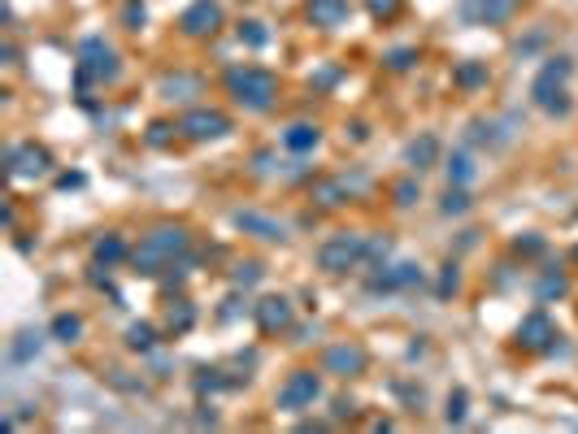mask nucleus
<instances>
[{"label": "nucleus", "instance_id": "obj_1", "mask_svg": "<svg viewBox=\"0 0 578 434\" xmlns=\"http://www.w3.org/2000/svg\"><path fill=\"white\" fill-rule=\"evenodd\" d=\"M187 248H191L187 226H157V231H148L144 243L131 252L135 274H144V278H161L165 269H174V261H179Z\"/></svg>", "mask_w": 578, "mask_h": 434}, {"label": "nucleus", "instance_id": "obj_2", "mask_svg": "<svg viewBox=\"0 0 578 434\" xmlns=\"http://www.w3.org/2000/svg\"><path fill=\"white\" fill-rule=\"evenodd\" d=\"M226 91H231V100L239 109L265 113V109H274V100H279V79L261 65H235V70H226Z\"/></svg>", "mask_w": 578, "mask_h": 434}, {"label": "nucleus", "instance_id": "obj_3", "mask_svg": "<svg viewBox=\"0 0 578 434\" xmlns=\"http://www.w3.org/2000/svg\"><path fill=\"white\" fill-rule=\"evenodd\" d=\"M570 74H574V61H570V57H548L544 70L535 74L531 96H535V105H539L548 117H570V109H574V100H570V91H565Z\"/></svg>", "mask_w": 578, "mask_h": 434}, {"label": "nucleus", "instance_id": "obj_4", "mask_svg": "<svg viewBox=\"0 0 578 434\" xmlns=\"http://www.w3.org/2000/svg\"><path fill=\"white\" fill-rule=\"evenodd\" d=\"M357 265H365V235L344 231L318 248V269H326V274H348Z\"/></svg>", "mask_w": 578, "mask_h": 434}, {"label": "nucleus", "instance_id": "obj_5", "mask_svg": "<svg viewBox=\"0 0 578 434\" xmlns=\"http://www.w3.org/2000/svg\"><path fill=\"white\" fill-rule=\"evenodd\" d=\"M322 395V374L313 369H296L287 374V382L279 387V395H274V404L283 408V413H305V408H313Z\"/></svg>", "mask_w": 578, "mask_h": 434}, {"label": "nucleus", "instance_id": "obj_6", "mask_svg": "<svg viewBox=\"0 0 578 434\" xmlns=\"http://www.w3.org/2000/svg\"><path fill=\"white\" fill-rule=\"evenodd\" d=\"M526 0H461L457 13L470 27H496V22H509Z\"/></svg>", "mask_w": 578, "mask_h": 434}, {"label": "nucleus", "instance_id": "obj_7", "mask_svg": "<svg viewBox=\"0 0 578 434\" xmlns=\"http://www.w3.org/2000/svg\"><path fill=\"white\" fill-rule=\"evenodd\" d=\"M79 70L87 74V79H100V83H113L118 79V57H113V48L105 39H83L79 44Z\"/></svg>", "mask_w": 578, "mask_h": 434}, {"label": "nucleus", "instance_id": "obj_8", "mask_svg": "<svg viewBox=\"0 0 578 434\" xmlns=\"http://www.w3.org/2000/svg\"><path fill=\"white\" fill-rule=\"evenodd\" d=\"M179 131L196 143H205V139H222V135H231V117L218 113V109H187L183 122H179Z\"/></svg>", "mask_w": 578, "mask_h": 434}, {"label": "nucleus", "instance_id": "obj_9", "mask_svg": "<svg viewBox=\"0 0 578 434\" xmlns=\"http://www.w3.org/2000/svg\"><path fill=\"white\" fill-rule=\"evenodd\" d=\"M365 365H370V356L361 343H331L322 356V374H335V378H357L365 374Z\"/></svg>", "mask_w": 578, "mask_h": 434}, {"label": "nucleus", "instance_id": "obj_10", "mask_svg": "<svg viewBox=\"0 0 578 434\" xmlns=\"http://www.w3.org/2000/svg\"><path fill=\"white\" fill-rule=\"evenodd\" d=\"M5 165H9L13 178H39V174L53 170V157H48V148H39V143H13L5 152Z\"/></svg>", "mask_w": 578, "mask_h": 434}, {"label": "nucleus", "instance_id": "obj_11", "mask_svg": "<svg viewBox=\"0 0 578 434\" xmlns=\"http://www.w3.org/2000/svg\"><path fill=\"white\" fill-rule=\"evenodd\" d=\"M409 287H422V265L413 261H400V265H379L370 274V291L374 295H387V291H409Z\"/></svg>", "mask_w": 578, "mask_h": 434}, {"label": "nucleus", "instance_id": "obj_12", "mask_svg": "<svg viewBox=\"0 0 578 434\" xmlns=\"http://www.w3.org/2000/svg\"><path fill=\"white\" fill-rule=\"evenodd\" d=\"M179 27H183V35H191V39H200V35H213V31L222 27V5H218V0H196V5H187V9H183Z\"/></svg>", "mask_w": 578, "mask_h": 434}, {"label": "nucleus", "instance_id": "obj_13", "mask_svg": "<svg viewBox=\"0 0 578 434\" xmlns=\"http://www.w3.org/2000/svg\"><path fill=\"white\" fill-rule=\"evenodd\" d=\"M552 339H557V326L548 321V313H544V309L526 313V317L517 321V343H522V347H531V352H548V347H552Z\"/></svg>", "mask_w": 578, "mask_h": 434}, {"label": "nucleus", "instance_id": "obj_14", "mask_svg": "<svg viewBox=\"0 0 578 434\" xmlns=\"http://www.w3.org/2000/svg\"><path fill=\"white\" fill-rule=\"evenodd\" d=\"M231 222L239 226L244 235H257V239H265V243H283V239H287L283 222H274V217H265V213H257V209H235Z\"/></svg>", "mask_w": 578, "mask_h": 434}, {"label": "nucleus", "instance_id": "obj_15", "mask_svg": "<svg viewBox=\"0 0 578 434\" xmlns=\"http://www.w3.org/2000/svg\"><path fill=\"white\" fill-rule=\"evenodd\" d=\"M257 326L265 330V335H279V330H291V321H296V313H291V300H283V295H265L261 304H257Z\"/></svg>", "mask_w": 578, "mask_h": 434}, {"label": "nucleus", "instance_id": "obj_16", "mask_svg": "<svg viewBox=\"0 0 578 434\" xmlns=\"http://www.w3.org/2000/svg\"><path fill=\"white\" fill-rule=\"evenodd\" d=\"M305 13H309L313 27L335 31V27H344V22H348V0H309Z\"/></svg>", "mask_w": 578, "mask_h": 434}, {"label": "nucleus", "instance_id": "obj_17", "mask_svg": "<svg viewBox=\"0 0 578 434\" xmlns=\"http://www.w3.org/2000/svg\"><path fill=\"white\" fill-rule=\"evenodd\" d=\"M200 91H205V83H200L196 74H183V70L161 79V96H165V100H179V105H187V100L200 96Z\"/></svg>", "mask_w": 578, "mask_h": 434}, {"label": "nucleus", "instance_id": "obj_18", "mask_svg": "<svg viewBox=\"0 0 578 434\" xmlns=\"http://www.w3.org/2000/svg\"><path fill=\"white\" fill-rule=\"evenodd\" d=\"M435 161H439V139H435V135H422V139H413V143L405 148V165H409L413 174L431 170Z\"/></svg>", "mask_w": 578, "mask_h": 434}, {"label": "nucleus", "instance_id": "obj_19", "mask_svg": "<svg viewBox=\"0 0 578 434\" xmlns=\"http://www.w3.org/2000/svg\"><path fill=\"white\" fill-rule=\"evenodd\" d=\"M318 139H322V131H318V126H309V122H296V126H287V131H283V148H287V152H296V157L313 152V148H318Z\"/></svg>", "mask_w": 578, "mask_h": 434}, {"label": "nucleus", "instance_id": "obj_20", "mask_svg": "<svg viewBox=\"0 0 578 434\" xmlns=\"http://www.w3.org/2000/svg\"><path fill=\"white\" fill-rule=\"evenodd\" d=\"M313 200L322 204V209H339L344 200H353V187L344 183V174L339 178H326V183H313Z\"/></svg>", "mask_w": 578, "mask_h": 434}, {"label": "nucleus", "instance_id": "obj_21", "mask_svg": "<svg viewBox=\"0 0 578 434\" xmlns=\"http://www.w3.org/2000/svg\"><path fill=\"white\" fill-rule=\"evenodd\" d=\"M92 257H96V265H105V269H113V265H122L131 257L127 252V243H122V235H105V239H96V248H92Z\"/></svg>", "mask_w": 578, "mask_h": 434}, {"label": "nucleus", "instance_id": "obj_22", "mask_svg": "<svg viewBox=\"0 0 578 434\" xmlns=\"http://www.w3.org/2000/svg\"><path fill=\"white\" fill-rule=\"evenodd\" d=\"M452 83H457L461 91H479V87H487V61H461L457 70H452Z\"/></svg>", "mask_w": 578, "mask_h": 434}, {"label": "nucleus", "instance_id": "obj_23", "mask_svg": "<svg viewBox=\"0 0 578 434\" xmlns=\"http://www.w3.org/2000/svg\"><path fill=\"white\" fill-rule=\"evenodd\" d=\"M444 170H448V183H452V187H470V183H474V174H479V165H474L470 152H452Z\"/></svg>", "mask_w": 578, "mask_h": 434}, {"label": "nucleus", "instance_id": "obj_24", "mask_svg": "<svg viewBox=\"0 0 578 434\" xmlns=\"http://www.w3.org/2000/svg\"><path fill=\"white\" fill-rule=\"evenodd\" d=\"M191 326H196V309L187 300H174L170 313H165V330H170V335H187Z\"/></svg>", "mask_w": 578, "mask_h": 434}, {"label": "nucleus", "instance_id": "obj_25", "mask_svg": "<svg viewBox=\"0 0 578 434\" xmlns=\"http://www.w3.org/2000/svg\"><path fill=\"white\" fill-rule=\"evenodd\" d=\"M48 330H53V339H57V343H79V335H83V321L74 317V313H57Z\"/></svg>", "mask_w": 578, "mask_h": 434}, {"label": "nucleus", "instance_id": "obj_26", "mask_svg": "<svg viewBox=\"0 0 578 434\" xmlns=\"http://www.w3.org/2000/svg\"><path fill=\"white\" fill-rule=\"evenodd\" d=\"M470 191L465 187H452L448 183V191H444V200H439V213H448V217H461V213H470Z\"/></svg>", "mask_w": 578, "mask_h": 434}, {"label": "nucleus", "instance_id": "obj_27", "mask_svg": "<svg viewBox=\"0 0 578 434\" xmlns=\"http://www.w3.org/2000/svg\"><path fill=\"white\" fill-rule=\"evenodd\" d=\"M127 347H131V352H153V347H157V330L148 326V321H135V326L127 330Z\"/></svg>", "mask_w": 578, "mask_h": 434}, {"label": "nucleus", "instance_id": "obj_28", "mask_svg": "<svg viewBox=\"0 0 578 434\" xmlns=\"http://www.w3.org/2000/svg\"><path fill=\"white\" fill-rule=\"evenodd\" d=\"M391 200H396V209H409V204L422 200V183L417 178H400V183L391 187Z\"/></svg>", "mask_w": 578, "mask_h": 434}, {"label": "nucleus", "instance_id": "obj_29", "mask_svg": "<svg viewBox=\"0 0 578 434\" xmlns=\"http://www.w3.org/2000/svg\"><path fill=\"white\" fill-rule=\"evenodd\" d=\"M565 291H570V278H565V274L548 269V274L539 278V300H561Z\"/></svg>", "mask_w": 578, "mask_h": 434}, {"label": "nucleus", "instance_id": "obj_30", "mask_svg": "<svg viewBox=\"0 0 578 434\" xmlns=\"http://www.w3.org/2000/svg\"><path fill=\"white\" fill-rule=\"evenodd\" d=\"M39 335H31V330H22V335L13 339V347H9V356H13V361H31V356H39Z\"/></svg>", "mask_w": 578, "mask_h": 434}, {"label": "nucleus", "instance_id": "obj_31", "mask_svg": "<svg viewBox=\"0 0 578 434\" xmlns=\"http://www.w3.org/2000/svg\"><path fill=\"white\" fill-rule=\"evenodd\" d=\"M239 39H244L248 48H265V44H270L265 22H239Z\"/></svg>", "mask_w": 578, "mask_h": 434}, {"label": "nucleus", "instance_id": "obj_32", "mask_svg": "<svg viewBox=\"0 0 578 434\" xmlns=\"http://www.w3.org/2000/svg\"><path fill=\"white\" fill-rule=\"evenodd\" d=\"M457 291H461V269H457V261H448L444 274H439V300L457 295Z\"/></svg>", "mask_w": 578, "mask_h": 434}, {"label": "nucleus", "instance_id": "obj_33", "mask_svg": "<svg viewBox=\"0 0 578 434\" xmlns=\"http://www.w3.org/2000/svg\"><path fill=\"white\" fill-rule=\"evenodd\" d=\"M261 274H265V269H261L257 261H244V265H235L231 278H235V287H257V283H261Z\"/></svg>", "mask_w": 578, "mask_h": 434}, {"label": "nucleus", "instance_id": "obj_34", "mask_svg": "<svg viewBox=\"0 0 578 434\" xmlns=\"http://www.w3.org/2000/svg\"><path fill=\"white\" fill-rule=\"evenodd\" d=\"M383 61H387V70H409L417 61V48H391Z\"/></svg>", "mask_w": 578, "mask_h": 434}, {"label": "nucleus", "instance_id": "obj_35", "mask_svg": "<svg viewBox=\"0 0 578 434\" xmlns=\"http://www.w3.org/2000/svg\"><path fill=\"white\" fill-rule=\"evenodd\" d=\"M148 143H153V148H165L170 139H174V126L170 122H153V126H148V135H144Z\"/></svg>", "mask_w": 578, "mask_h": 434}, {"label": "nucleus", "instance_id": "obj_36", "mask_svg": "<svg viewBox=\"0 0 578 434\" xmlns=\"http://www.w3.org/2000/svg\"><path fill=\"white\" fill-rule=\"evenodd\" d=\"M144 18H148V9L139 5V0H131V5L122 9V22H127V31H139V27H144Z\"/></svg>", "mask_w": 578, "mask_h": 434}, {"label": "nucleus", "instance_id": "obj_37", "mask_svg": "<svg viewBox=\"0 0 578 434\" xmlns=\"http://www.w3.org/2000/svg\"><path fill=\"white\" fill-rule=\"evenodd\" d=\"M465 417V391H452L448 395V421H461Z\"/></svg>", "mask_w": 578, "mask_h": 434}, {"label": "nucleus", "instance_id": "obj_38", "mask_svg": "<svg viewBox=\"0 0 578 434\" xmlns=\"http://www.w3.org/2000/svg\"><path fill=\"white\" fill-rule=\"evenodd\" d=\"M370 13L374 18H396L400 13V0H370Z\"/></svg>", "mask_w": 578, "mask_h": 434}, {"label": "nucleus", "instance_id": "obj_39", "mask_svg": "<svg viewBox=\"0 0 578 434\" xmlns=\"http://www.w3.org/2000/svg\"><path fill=\"white\" fill-rule=\"evenodd\" d=\"M544 39H548V31H535L531 39H522V44H517V57H526V53H535V48H539Z\"/></svg>", "mask_w": 578, "mask_h": 434}, {"label": "nucleus", "instance_id": "obj_40", "mask_svg": "<svg viewBox=\"0 0 578 434\" xmlns=\"http://www.w3.org/2000/svg\"><path fill=\"white\" fill-rule=\"evenodd\" d=\"M517 252H526V257H539V252H544V239H539V235H531V239H517Z\"/></svg>", "mask_w": 578, "mask_h": 434}, {"label": "nucleus", "instance_id": "obj_41", "mask_svg": "<svg viewBox=\"0 0 578 434\" xmlns=\"http://www.w3.org/2000/svg\"><path fill=\"white\" fill-rule=\"evenodd\" d=\"M348 131H353V139H357V143H361V139H370V126H365V122H353Z\"/></svg>", "mask_w": 578, "mask_h": 434}, {"label": "nucleus", "instance_id": "obj_42", "mask_svg": "<svg viewBox=\"0 0 578 434\" xmlns=\"http://www.w3.org/2000/svg\"><path fill=\"white\" fill-rule=\"evenodd\" d=\"M61 187L70 191V187H83V174H61Z\"/></svg>", "mask_w": 578, "mask_h": 434}, {"label": "nucleus", "instance_id": "obj_43", "mask_svg": "<svg viewBox=\"0 0 578 434\" xmlns=\"http://www.w3.org/2000/svg\"><path fill=\"white\" fill-rule=\"evenodd\" d=\"M335 417H353V400H335Z\"/></svg>", "mask_w": 578, "mask_h": 434}]
</instances>
